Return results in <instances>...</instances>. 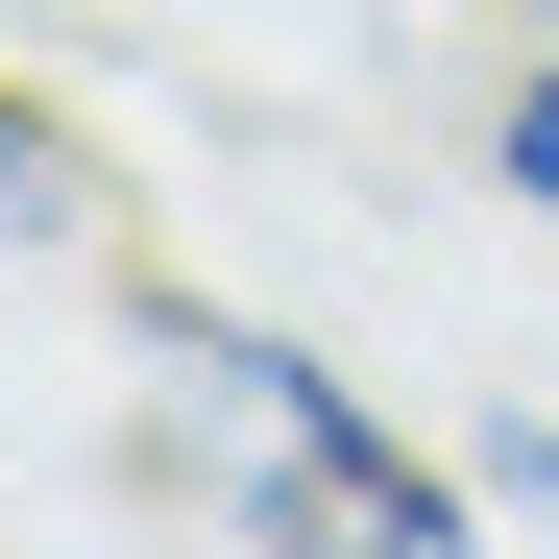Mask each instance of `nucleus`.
<instances>
[{"label": "nucleus", "instance_id": "f257e3e1", "mask_svg": "<svg viewBox=\"0 0 559 559\" xmlns=\"http://www.w3.org/2000/svg\"><path fill=\"white\" fill-rule=\"evenodd\" d=\"M122 438L219 559H511L487 438L390 414L341 341L243 317V293H122Z\"/></svg>", "mask_w": 559, "mask_h": 559}, {"label": "nucleus", "instance_id": "f03ea898", "mask_svg": "<svg viewBox=\"0 0 559 559\" xmlns=\"http://www.w3.org/2000/svg\"><path fill=\"white\" fill-rule=\"evenodd\" d=\"M98 219H122L98 122H73L49 73H0V267H98Z\"/></svg>", "mask_w": 559, "mask_h": 559}, {"label": "nucleus", "instance_id": "7ed1b4c3", "mask_svg": "<svg viewBox=\"0 0 559 559\" xmlns=\"http://www.w3.org/2000/svg\"><path fill=\"white\" fill-rule=\"evenodd\" d=\"M487 195L559 243V25H511V73H487Z\"/></svg>", "mask_w": 559, "mask_h": 559}, {"label": "nucleus", "instance_id": "20e7f679", "mask_svg": "<svg viewBox=\"0 0 559 559\" xmlns=\"http://www.w3.org/2000/svg\"><path fill=\"white\" fill-rule=\"evenodd\" d=\"M487 487H511V511H559V365H535V390L487 414Z\"/></svg>", "mask_w": 559, "mask_h": 559}, {"label": "nucleus", "instance_id": "39448f33", "mask_svg": "<svg viewBox=\"0 0 559 559\" xmlns=\"http://www.w3.org/2000/svg\"><path fill=\"white\" fill-rule=\"evenodd\" d=\"M487 25H559V0H487Z\"/></svg>", "mask_w": 559, "mask_h": 559}]
</instances>
